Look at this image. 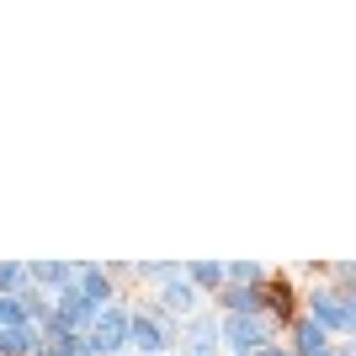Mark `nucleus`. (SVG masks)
Returning <instances> with one entry per match:
<instances>
[{
	"label": "nucleus",
	"instance_id": "obj_1",
	"mask_svg": "<svg viewBox=\"0 0 356 356\" xmlns=\"http://www.w3.org/2000/svg\"><path fill=\"white\" fill-rule=\"evenodd\" d=\"M309 303H314V325L319 330H341V335H351L356 330V309H351V293H309Z\"/></svg>",
	"mask_w": 356,
	"mask_h": 356
},
{
	"label": "nucleus",
	"instance_id": "obj_2",
	"mask_svg": "<svg viewBox=\"0 0 356 356\" xmlns=\"http://www.w3.org/2000/svg\"><path fill=\"white\" fill-rule=\"evenodd\" d=\"M90 325H96V330H90V341H86L90 356H102V351L118 356L122 346H128V314H122V309H102Z\"/></svg>",
	"mask_w": 356,
	"mask_h": 356
},
{
	"label": "nucleus",
	"instance_id": "obj_3",
	"mask_svg": "<svg viewBox=\"0 0 356 356\" xmlns=\"http://www.w3.org/2000/svg\"><path fill=\"white\" fill-rule=\"evenodd\" d=\"M218 341H229L239 356H255L261 346L271 341V330H266V319H223V325H218Z\"/></svg>",
	"mask_w": 356,
	"mask_h": 356
},
{
	"label": "nucleus",
	"instance_id": "obj_4",
	"mask_svg": "<svg viewBox=\"0 0 356 356\" xmlns=\"http://www.w3.org/2000/svg\"><path fill=\"white\" fill-rule=\"evenodd\" d=\"M218 303H223V319H261V287H223L218 293Z\"/></svg>",
	"mask_w": 356,
	"mask_h": 356
},
{
	"label": "nucleus",
	"instance_id": "obj_5",
	"mask_svg": "<svg viewBox=\"0 0 356 356\" xmlns=\"http://www.w3.org/2000/svg\"><path fill=\"white\" fill-rule=\"evenodd\" d=\"M38 335H43V330L27 325V319H22V325H6L0 330V356H38Z\"/></svg>",
	"mask_w": 356,
	"mask_h": 356
},
{
	"label": "nucleus",
	"instance_id": "obj_6",
	"mask_svg": "<svg viewBox=\"0 0 356 356\" xmlns=\"http://www.w3.org/2000/svg\"><path fill=\"white\" fill-rule=\"evenodd\" d=\"M293 335H298L293 356H330V330H319L314 319H298V325H293Z\"/></svg>",
	"mask_w": 356,
	"mask_h": 356
},
{
	"label": "nucleus",
	"instance_id": "obj_7",
	"mask_svg": "<svg viewBox=\"0 0 356 356\" xmlns=\"http://www.w3.org/2000/svg\"><path fill=\"white\" fill-rule=\"evenodd\" d=\"M186 356H218V325L213 319H192L186 325Z\"/></svg>",
	"mask_w": 356,
	"mask_h": 356
},
{
	"label": "nucleus",
	"instance_id": "obj_8",
	"mask_svg": "<svg viewBox=\"0 0 356 356\" xmlns=\"http://www.w3.org/2000/svg\"><path fill=\"white\" fill-rule=\"evenodd\" d=\"M160 303L170 314H192L197 309V287L186 282V277H170V282H165V293H160Z\"/></svg>",
	"mask_w": 356,
	"mask_h": 356
},
{
	"label": "nucleus",
	"instance_id": "obj_9",
	"mask_svg": "<svg viewBox=\"0 0 356 356\" xmlns=\"http://www.w3.org/2000/svg\"><path fill=\"white\" fill-rule=\"evenodd\" d=\"M27 277H32V282H43V287H70L74 282V266H54V261H43V266H32Z\"/></svg>",
	"mask_w": 356,
	"mask_h": 356
},
{
	"label": "nucleus",
	"instance_id": "obj_10",
	"mask_svg": "<svg viewBox=\"0 0 356 356\" xmlns=\"http://www.w3.org/2000/svg\"><path fill=\"white\" fill-rule=\"evenodd\" d=\"M181 277L197 282V287H218L223 282V266H181Z\"/></svg>",
	"mask_w": 356,
	"mask_h": 356
},
{
	"label": "nucleus",
	"instance_id": "obj_11",
	"mask_svg": "<svg viewBox=\"0 0 356 356\" xmlns=\"http://www.w3.org/2000/svg\"><path fill=\"white\" fill-rule=\"evenodd\" d=\"M22 282H27V271H22V266H0V298H11Z\"/></svg>",
	"mask_w": 356,
	"mask_h": 356
},
{
	"label": "nucleus",
	"instance_id": "obj_12",
	"mask_svg": "<svg viewBox=\"0 0 356 356\" xmlns=\"http://www.w3.org/2000/svg\"><path fill=\"white\" fill-rule=\"evenodd\" d=\"M6 325H22V303L16 298H0V330Z\"/></svg>",
	"mask_w": 356,
	"mask_h": 356
},
{
	"label": "nucleus",
	"instance_id": "obj_13",
	"mask_svg": "<svg viewBox=\"0 0 356 356\" xmlns=\"http://www.w3.org/2000/svg\"><path fill=\"white\" fill-rule=\"evenodd\" d=\"M255 356H293V351H277V346H261Z\"/></svg>",
	"mask_w": 356,
	"mask_h": 356
}]
</instances>
